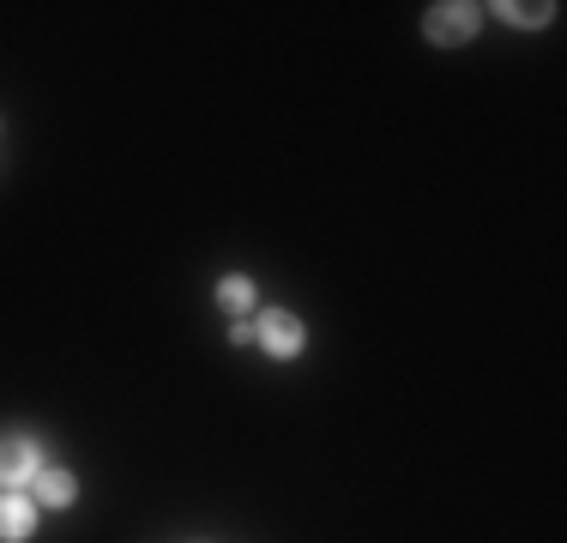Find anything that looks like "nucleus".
<instances>
[{
	"label": "nucleus",
	"mask_w": 567,
	"mask_h": 543,
	"mask_svg": "<svg viewBox=\"0 0 567 543\" xmlns=\"http://www.w3.org/2000/svg\"><path fill=\"white\" fill-rule=\"evenodd\" d=\"M31 525H37L31 501H24V495H0V537H31Z\"/></svg>",
	"instance_id": "39448f33"
},
{
	"label": "nucleus",
	"mask_w": 567,
	"mask_h": 543,
	"mask_svg": "<svg viewBox=\"0 0 567 543\" xmlns=\"http://www.w3.org/2000/svg\"><path fill=\"white\" fill-rule=\"evenodd\" d=\"M37 441H24V434H7L0 441V489H12V483H31L37 478Z\"/></svg>",
	"instance_id": "7ed1b4c3"
},
{
	"label": "nucleus",
	"mask_w": 567,
	"mask_h": 543,
	"mask_svg": "<svg viewBox=\"0 0 567 543\" xmlns=\"http://www.w3.org/2000/svg\"><path fill=\"white\" fill-rule=\"evenodd\" d=\"M31 495L43 501V508H73V478H66V471H37Z\"/></svg>",
	"instance_id": "20e7f679"
},
{
	"label": "nucleus",
	"mask_w": 567,
	"mask_h": 543,
	"mask_svg": "<svg viewBox=\"0 0 567 543\" xmlns=\"http://www.w3.org/2000/svg\"><path fill=\"white\" fill-rule=\"evenodd\" d=\"M218 303L229 308V315H248V308H254V284L248 278H224L218 284Z\"/></svg>",
	"instance_id": "0eeeda50"
},
{
	"label": "nucleus",
	"mask_w": 567,
	"mask_h": 543,
	"mask_svg": "<svg viewBox=\"0 0 567 543\" xmlns=\"http://www.w3.org/2000/svg\"><path fill=\"white\" fill-rule=\"evenodd\" d=\"M489 12H502L507 24H549V0H532V7H519V0H502V7H489Z\"/></svg>",
	"instance_id": "423d86ee"
},
{
	"label": "nucleus",
	"mask_w": 567,
	"mask_h": 543,
	"mask_svg": "<svg viewBox=\"0 0 567 543\" xmlns=\"http://www.w3.org/2000/svg\"><path fill=\"white\" fill-rule=\"evenodd\" d=\"M477 24H483V7H471V0H441V7H429L423 37L429 43H465Z\"/></svg>",
	"instance_id": "f257e3e1"
},
{
	"label": "nucleus",
	"mask_w": 567,
	"mask_h": 543,
	"mask_svg": "<svg viewBox=\"0 0 567 543\" xmlns=\"http://www.w3.org/2000/svg\"><path fill=\"white\" fill-rule=\"evenodd\" d=\"M254 338H260L272 357H296V350H302V320H296L290 308H272V315H260Z\"/></svg>",
	"instance_id": "f03ea898"
}]
</instances>
